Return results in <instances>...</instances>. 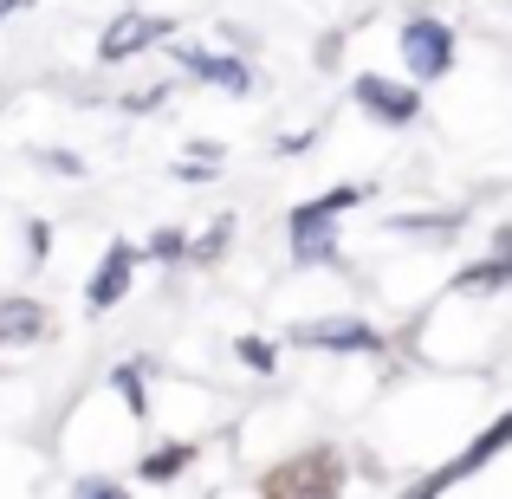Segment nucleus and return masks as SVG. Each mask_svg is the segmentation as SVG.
Instances as JSON below:
<instances>
[{"mask_svg": "<svg viewBox=\"0 0 512 499\" xmlns=\"http://www.w3.org/2000/svg\"><path fill=\"white\" fill-rule=\"evenodd\" d=\"M454 52H461V39H454L448 20H435V13L402 20V65H409L415 85H435L441 72H454Z\"/></svg>", "mask_w": 512, "mask_h": 499, "instance_id": "obj_1", "label": "nucleus"}, {"mask_svg": "<svg viewBox=\"0 0 512 499\" xmlns=\"http://www.w3.org/2000/svg\"><path fill=\"white\" fill-rule=\"evenodd\" d=\"M506 448H512V409H506V415H493V422L480 428V441H467V454H454L441 474H428V480H422V493H448V487H461L467 474H480V467H487L493 454H506Z\"/></svg>", "mask_w": 512, "mask_h": 499, "instance_id": "obj_2", "label": "nucleus"}, {"mask_svg": "<svg viewBox=\"0 0 512 499\" xmlns=\"http://www.w3.org/2000/svg\"><path fill=\"white\" fill-rule=\"evenodd\" d=\"M292 344L338 350V357H370V350H383V337L363 325V318H305V325H292Z\"/></svg>", "mask_w": 512, "mask_h": 499, "instance_id": "obj_3", "label": "nucleus"}, {"mask_svg": "<svg viewBox=\"0 0 512 499\" xmlns=\"http://www.w3.org/2000/svg\"><path fill=\"white\" fill-rule=\"evenodd\" d=\"M350 91H357V104L376 117V124H415V111H422L415 78H409V85H396V78H383V72H363Z\"/></svg>", "mask_w": 512, "mask_h": 499, "instance_id": "obj_4", "label": "nucleus"}, {"mask_svg": "<svg viewBox=\"0 0 512 499\" xmlns=\"http://www.w3.org/2000/svg\"><path fill=\"white\" fill-rule=\"evenodd\" d=\"M169 33H175V26L156 20V13H117V20L104 26L98 52H104V65H117V59H137V52H150L156 39H169Z\"/></svg>", "mask_w": 512, "mask_h": 499, "instance_id": "obj_5", "label": "nucleus"}, {"mask_svg": "<svg viewBox=\"0 0 512 499\" xmlns=\"http://www.w3.org/2000/svg\"><path fill=\"white\" fill-rule=\"evenodd\" d=\"M338 487H344V467L331 461L325 448L299 454V461L279 467V474H266V493H279V499H286V493H338Z\"/></svg>", "mask_w": 512, "mask_h": 499, "instance_id": "obj_6", "label": "nucleus"}, {"mask_svg": "<svg viewBox=\"0 0 512 499\" xmlns=\"http://www.w3.org/2000/svg\"><path fill=\"white\" fill-rule=\"evenodd\" d=\"M130 273H137V247H130V240H111L104 260H98V273H91V286H85V305L91 312H111V305L130 292Z\"/></svg>", "mask_w": 512, "mask_h": 499, "instance_id": "obj_7", "label": "nucleus"}, {"mask_svg": "<svg viewBox=\"0 0 512 499\" xmlns=\"http://www.w3.org/2000/svg\"><path fill=\"white\" fill-rule=\"evenodd\" d=\"M175 46V59L188 65L195 78H208V85H221V91H253V72H247V59H227V52H201V46H188V39H169Z\"/></svg>", "mask_w": 512, "mask_h": 499, "instance_id": "obj_8", "label": "nucleus"}, {"mask_svg": "<svg viewBox=\"0 0 512 499\" xmlns=\"http://www.w3.org/2000/svg\"><path fill=\"white\" fill-rule=\"evenodd\" d=\"M26 337H46V305L0 299V344H26Z\"/></svg>", "mask_w": 512, "mask_h": 499, "instance_id": "obj_9", "label": "nucleus"}, {"mask_svg": "<svg viewBox=\"0 0 512 499\" xmlns=\"http://www.w3.org/2000/svg\"><path fill=\"white\" fill-rule=\"evenodd\" d=\"M363 195H370V188L344 182V188H331V195H318V201H305V208H292V227H318V221H338V214H344V208H357Z\"/></svg>", "mask_w": 512, "mask_h": 499, "instance_id": "obj_10", "label": "nucleus"}, {"mask_svg": "<svg viewBox=\"0 0 512 499\" xmlns=\"http://www.w3.org/2000/svg\"><path fill=\"white\" fill-rule=\"evenodd\" d=\"M292 260H299V266H331V260H338V234H331V221L292 227Z\"/></svg>", "mask_w": 512, "mask_h": 499, "instance_id": "obj_11", "label": "nucleus"}, {"mask_svg": "<svg viewBox=\"0 0 512 499\" xmlns=\"http://www.w3.org/2000/svg\"><path fill=\"white\" fill-rule=\"evenodd\" d=\"M195 441H169V448H156V454H143V480H169V474H182L188 461H195Z\"/></svg>", "mask_w": 512, "mask_h": 499, "instance_id": "obj_12", "label": "nucleus"}, {"mask_svg": "<svg viewBox=\"0 0 512 499\" xmlns=\"http://www.w3.org/2000/svg\"><path fill=\"white\" fill-rule=\"evenodd\" d=\"M500 286H512L500 260H480V266H467V273L454 279V292H500Z\"/></svg>", "mask_w": 512, "mask_h": 499, "instance_id": "obj_13", "label": "nucleus"}, {"mask_svg": "<svg viewBox=\"0 0 512 499\" xmlns=\"http://www.w3.org/2000/svg\"><path fill=\"white\" fill-rule=\"evenodd\" d=\"M396 234H428V240H441V234H454V214H396Z\"/></svg>", "mask_w": 512, "mask_h": 499, "instance_id": "obj_14", "label": "nucleus"}, {"mask_svg": "<svg viewBox=\"0 0 512 499\" xmlns=\"http://www.w3.org/2000/svg\"><path fill=\"white\" fill-rule=\"evenodd\" d=\"M234 357L247 363V370H260V376H266V370H273V363H279V350L266 344V337H253V331H247V337H240V344H234Z\"/></svg>", "mask_w": 512, "mask_h": 499, "instance_id": "obj_15", "label": "nucleus"}, {"mask_svg": "<svg viewBox=\"0 0 512 499\" xmlns=\"http://www.w3.org/2000/svg\"><path fill=\"white\" fill-rule=\"evenodd\" d=\"M143 253H150V260H182V253H188V234H182V227H156V234H150V247H143Z\"/></svg>", "mask_w": 512, "mask_h": 499, "instance_id": "obj_16", "label": "nucleus"}, {"mask_svg": "<svg viewBox=\"0 0 512 499\" xmlns=\"http://www.w3.org/2000/svg\"><path fill=\"white\" fill-rule=\"evenodd\" d=\"M227 240H234V221H214L201 240H188V253H195V260H221V253H227Z\"/></svg>", "mask_w": 512, "mask_h": 499, "instance_id": "obj_17", "label": "nucleus"}, {"mask_svg": "<svg viewBox=\"0 0 512 499\" xmlns=\"http://www.w3.org/2000/svg\"><path fill=\"white\" fill-rule=\"evenodd\" d=\"M117 389L130 396V415H150V402H143V376H137V370H117Z\"/></svg>", "mask_w": 512, "mask_h": 499, "instance_id": "obj_18", "label": "nucleus"}, {"mask_svg": "<svg viewBox=\"0 0 512 499\" xmlns=\"http://www.w3.org/2000/svg\"><path fill=\"white\" fill-rule=\"evenodd\" d=\"M78 493H85V499H111V493H124V487L104 480V474H91V480H78Z\"/></svg>", "mask_w": 512, "mask_h": 499, "instance_id": "obj_19", "label": "nucleus"}, {"mask_svg": "<svg viewBox=\"0 0 512 499\" xmlns=\"http://www.w3.org/2000/svg\"><path fill=\"white\" fill-rule=\"evenodd\" d=\"M130 111H156V104H163V85H143V91H130Z\"/></svg>", "mask_w": 512, "mask_h": 499, "instance_id": "obj_20", "label": "nucleus"}, {"mask_svg": "<svg viewBox=\"0 0 512 499\" xmlns=\"http://www.w3.org/2000/svg\"><path fill=\"white\" fill-rule=\"evenodd\" d=\"M493 260L506 266V279H512V221L500 227V234H493Z\"/></svg>", "mask_w": 512, "mask_h": 499, "instance_id": "obj_21", "label": "nucleus"}, {"mask_svg": "<svg viewBox=\"0 0 512 499\" xmlns=\"http://www.w3.org/2000/svg\"><path fill=\"white\" fill-rule=\"evenodd\" d=\"M312 150V130H292V137H279V156H305Z\"/></svg>", "mask_w": 512, "mask_h": 499, "instance_id": "obj_22", "label": "nucleus"}]
</instances>
